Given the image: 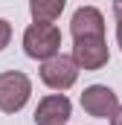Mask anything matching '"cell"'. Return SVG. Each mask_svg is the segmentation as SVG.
<instances>
[{
	"mask_svg": "<svg viewBox=\"0 0 122 125\" xmlns=\"http://www.w3.org/2000/svg\"><path fill=\"white\" fill-rule=\"evenodd\" d=\"M61 50V32L55 23H41L35 21L29 29L23 32V52L35 58V61H44L50 55H55Z\"/></svg>",
	"mask_w": 122,
	"mask_h": 125,
	"instance_id": "obj_1",
	"label": "cell"
},
{
	"mask_svg": "<svg viewBox=\"0 0 122 125\" xmlns=\"http://www.w3.org/2000/svg\"><path fill=\"white\" fill-rule=\"evenodd\" d=\"M32 93V82L26 73L20 70H9L0 73V111L3 114H18Z\"/></svg>",
	"mask_w": 122,
	"mask_h": 125,
	"instance_id": "obj_2",
	"label": "cell"
},
{
	"mask_svg": "<svg viewBox=\"0 0 122 125\" xmlns=\"http://www.w3.org/2000/svg\"><path fill=\"white\" fill-rule=\"evenodd\" d=\"M76 79H79V67H76V61H73L70 55L55 52V55L44 58V64H41V82H44L50 90L64 93L67 87L76 84Z\"/></svg>",
	"mask_w": 122,
	"mask_h": 125,
	"instance_id": "obj_3",
	"label": "cell"
},
{
	"mask_svg": "<svg viewBox=\"0 0 122 125\" xmlns=\"http://www.w3.org/2000/svg\"><path fill=\"white\" fill-rule=\"evenodd\" d=\"M70 58L76 61L79 70H102L108 64V58H111L108 41L105 38H81V41H76Z\"/></svg>",
	"mask_w": 122,
	"mask_h": 125,
	"instance_id": "obj_4",
	"label": "cell"
},
{
	"mask_svg": "<svg viewBox=\"0 0 122 125\" xmlns=\"http://www.w3.org/2000/svg\"><path fill=\"white\" fill-rule=\"evenodd\" d=\"M81 108H84V114H90L96 119H108L119 108V96L113 93L108 84H90L81 93Z\"/></svg>",
	"mask_w": 122,
	"mask_h": 125,
	"instance_id": "obj_5",
	"label": "cell"
},
{
	"mask_svg": "<svg viewBox=\"0 0 122 125\" xmlns=\"http://www.w3.org/2000/svg\"><path fill=\"white\" fill-rule=\"evenodd\" d=\"M70 114H73V102L64 93H50L35 108V125H67Z\"/></svg>",
	"mask_w": 122,
	"mask_h": 125,
	"instance_id": "obj_6",
	"label": "cell"
},
{
	"mask_svg": "<svg viewBox=\"0 0 122 125\" xmlns=\"http://www.w3.org/2000/svg\"><path fill=\"white\" fill-rule=\"evenodd\" d=\"M70 32L76 41L81 38H105V18L96 6H81L73 12V21H70Z\"/></svg>",
	"mask_w": 122,
	"mask_h": 125,
	"instance_id": "obj_7",
	"label": "cell"
},
{
	"mask_svg": "<svg viewBox=\"0 0 122 125\" xmlns=\"http://www.w3.org/2000/svg\"><path fill=\"white\" fill-rule=\"evenodd\" d=\"M67 0H29V15L32 21H41V23H52L64 12Z\"/></svg>",
	"mask_w": 122,
	"mask_h": 125,
	"instance_id": "obj_8",
	"label": "cell"
},
{
	"mask_svg": "<svg viewBox=\"0 0 122 125\" xmlns=\"http://www.w3.org/2000/svg\"><path fill=\"white\" fill-rule=\"evenodd\" d=\"M9 41H12V23L0 18V50H3V47H9Z\"/></svg>",
	"mask_w": 122,
	"mask_h": 125,
	"instance_id": "obj_9",
	"label": "cell"
},
{
	"mask_svg": "<svg viewBox=\"0 0 122 125\" xmlns=\"http://www.w3.org/2000/svg\"><path fill=\"white\" fill-rule=\"evenodd\" d=\"M113 15H116V41H119V47H122V3H116Z\"/></svg>",
	"mask_w": 122,
	"mask_h": 125,
	"instance_id": "obj_10",
	"label": "cell"
},
{
	"mask_svg": "<svg viewBox=\"0 0 122 125\" xmlns=\"http://www.w3.org/2000/svg\"><path fill=\"white\" fill-rule=\"evenodd\" d=\"M111 125H122V105L113 111V116H111Z\"/></svg>",
	"mask_w": 122,
	"mask_h": 125,
	"instance_id": "obj_11",
	"label": "cell"
},
{
	"mask_svg": "<svg viewBox=\"0 0 122 125\" xmlns=\"http://www.w3.org/2000/svg\"><path fill=\"white\" fill-rule=\"evenodd\" d=\"M113 3H122V0H113Z\"/></svg>",
	"mask_w": 122,
	"mask_h": 125,
	"instance_id": "obj_12",
	"label": "cell"
}]
</instances>
